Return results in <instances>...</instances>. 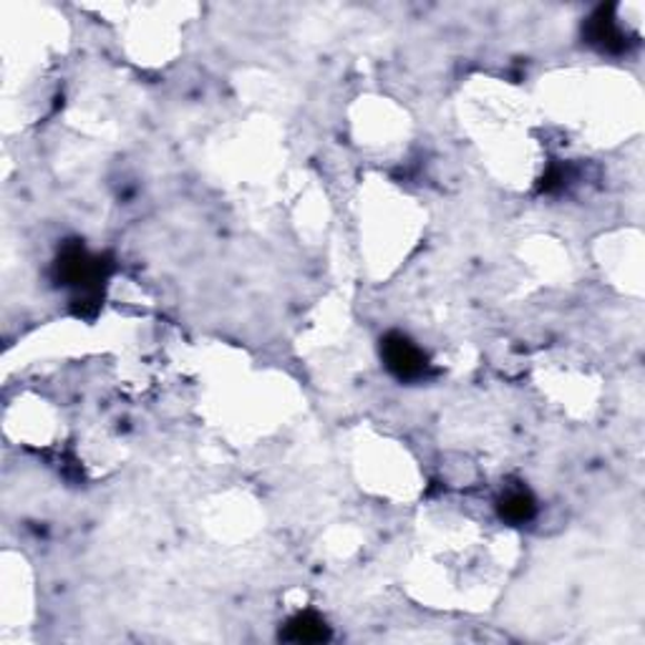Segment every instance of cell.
Masks as SVG:
<instances>
[{"label":"cell","mask_w":645,"mask_h":645,"mask_svg":"<svg viewBox=\"0 0 645 645\" xmlns=\"http://www.w3.org/2000/svg\"><path fill=\"white\" fill-rule=\"evenodd\" d=\"M280 638L288 643H326L330 641V628L316 613H298L296 618L286 623Z\"/></svg>","instance_id":"5"},{"label":"cell","mask_w":645,"mask_h":645,"mask_svg":"<svg viewBox=\"0 0 645 645\" xmlns=\"http://www.w3.org/2000/svg\"><path fill=\"white\" fill-rule=\"evenodd\" d=\"M497 512H499L502 522L519 527V525H527V522L535 519L537 502L533 497V492L509 489L497 499Z\"/></svg>","instance_id":"4"},{"label":"cell","mask_w":645,"mask_h":645,"mask_svg":"<svg viewBox=\"0 0 645 645\" xmlns=\"http://www.w3.org/2000/svg\"><path fill=\"white\" fill-rule=\"evenodd\" d=\"M587 43L601 49L603 53H625L631 49V36L623 31L618 18H615V6H601L587 18L583 28Z\"/></svg>","instance_id":"3"},{"label":"cell","mask_w":645,"mask_h":645,"mask_svg":"<svg viewBox=\"0 0 645 645\" xmlns=\"http://www.w3.org/2000/svg\"><path fill=\"white\" fill-rule=\"evenodd\" d=\"M111 272V260L101 258V255H91L81 242H71L61 250L59 260H56V280L66 288H73L79 296H76V308L81 312H87L89 306L97 308V302L101 298V288L107 282Z\"/></svg>","instance_id":"1"},{"label":"cell","mask_w":645,"mask_h":645,"mask_svg":"<svg viewBox=\"0 0 645 645\" xmlns=\"http://www.w3.org/2000/svg\"><path fill=\"white\" fill-rule=\"evenodd\" d=\"M381 358L386 371L398 381H419L429 374V356L406 334L391 330L381 338Z\"/></svg>","instance_id":"2"}]
</instances>
